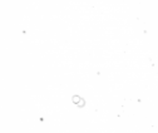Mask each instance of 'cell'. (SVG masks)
I'll use <instances>...</instances> for the list:
<instances>
[{"label":"cell","instance_id":"1","mask_svg":"<svg viewBox=\"0 0 158 133\" xmlns=\"http://www.w3.org/2000/svg\"><path fill=\"white\" fill-rule=\"evenodd\" d=\"M73 102H74V103H79V102H81V98H79L78 96H75V97L73 98Z\"/></svg>","mask_w":158,"mask_h":133}]
</instances>
